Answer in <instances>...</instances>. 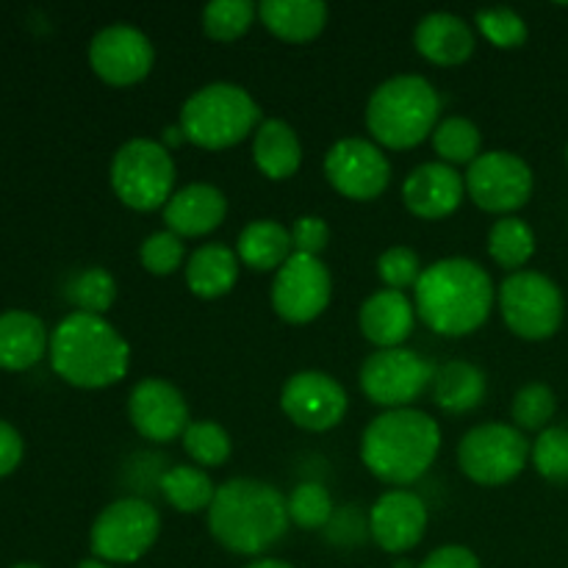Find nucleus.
Listing matches in <instances>:
<instances>
[{"label": "nucleus", "mask_w": 568, "mask_h": 568, "mask_svg": "<svg viewBox=\"0 0 568 568\" xmlns=\"http://www.w3.org/2000/svg\"><path fill=\"white\" fill-rule=\"evenodd\" d=\"M491 275L471 258H442L425 266L414 288L416 316L447 338L480 331L491 316Z\"/></svg>", "instance_id": "1"}, {"label": "nucleus", "mask_w": 568, "mask_h": 568, "mask_svg": "<svg viewBox=\"0 0 568 568\" xmlns=\"http://www.w3.org/2000/svg\"><path fill=\"white\" fill-rule=\"evenodd\" d=\"M288 499L272 483L236 477L216 488L209 508V530L233 555H264L286 536Z\"/></svg>", "instance_id": "2"}, {"label": "nucleus", "mask_w": 568, "mask_h": 568, "mask_svg": "<svg viewBox=\"0 0 568 568\" xmlns=\"http://www.w3.org/2000/svg\"><path fill=\"white\" fill-rule=\"evenodd\" d=\"M442 449V427L430 414L397 408L375 416L361 438V460L381 483L403 488L427 475Z\"/></svg>", "instance_id": "3"}, {"label": "nucleus", "mask_w": 568, "mask_h": 568, "mask_svg": "<svg viewBox=\"0 0 568 568\" xmlns=\"http://www.w3.org/2000/svg\"><path fill=\"white\" fill-rule=\"evenodd\" d=\"M50 364L70 386L105 388L128 375L131 344L105 316L72 311L50 333Z\"/></svg>", "instance_id": "4"}, {"label": "nucleus", "mask_w": 568, "mask_h": 568, "mask_svg": "<svg viewBox=\"0 0 568 568\" xmlns=\"http://www.w3.org/2000/svg\"><path fill=\"white\" fill-rule=\"evenodd\" d=\"M442 114V98L422 75H397L372 92L366 103V128L375 144L410 150L433 136Z\"/></svg>", "instance_id": "5"}, {"label": "nucleus", "mask_w": 568, "mask_h": 568, "mask_svg": "<svg viewBox=\"0 0 568 568\" xmlns=\"http://www.w3.org/2000/svg\"><path fill=\"white\" fill-rule=\"evenodd\" d=\"M261 109L239 83L216 81L197 89L181 109V131L186 142L203 150H227L258 131Z\"/></svg>", "instance_id": "6"}, {"label": "nucleus", "mask_w": 568, "mask_h": 568, "mask_svg": "<svg viewBox=\"0 0 568 568\" xmlns=\"http://www.w3.org/2000/svg\"><path fill=\"white\" fill-rule=\"evenodd\" d=\"M109 178L122 205L148 214L170 203L178 170L164 144L153 139H131L111 159Z\"/></svg>", "instance_id": "7"}, {"label": "nucleus", "mask_w": 568, "mask_h": 568, "mask_svg": "<svg viewBox=\"0 0 568 568\" xmlns=\"http://www.w3.org/2000/svg\"><path fill=\"white\" fill-rule=\"evenodd\" d=\"M530 453V442L519 427L505 425V422H486V425L471 427L460 438L458 464L471 483L497 488L525 471Z\"/></svg>", "instance_id": "8"}, {"label": "nucleus", "mask_w": 568, "mask_h": 568, "mask_svg": "<svg viewBox=\"0 0 568 568\" xmlns=\"http://www.w3.org/2000/svg\"><path fill=\"white\" fill-rule=\"evenodd\" d=\"M159 532V510L144 499L125 497L100 510L89 532V547L105 564H136L153 549Z\"/></svg>", "instance_id": "9"}, {"label": "nucleus", "mask_w": 568, "mask_h": 568, "mask_svg": "<svg viewBox=\"0 0 568 568\" xmlns=\"http://www.w3.org/2000/svg\"><path fill=\"white\" fill-rule=\"evenodd\" d=\"M499 311L510 333L525 342H544L564 322V294L541 272H514L499 286Z\"/></svg>", "instance_id": "10"}, {"label": "nucleus", "mask_w": 568, "mask_h": 568, "mask_svg": "<svg viewBox=\"0 0 568 568\" xmlns=\"http://www.w3.org/2000/svg\"><path fill=\"white\" fill-rule=\"evenodd\" d=\"M466 194L477 209L488 214L510 216L525 209L532 197V170L521 155L508 150L480 153L475 164L466 170Z\"/></svg>", "instance_id": "11"}, {"label": "nucleus", "mask_w": 568, "mask_h": 568, "mask_svg": "<svg viewBox=\"0 0 568 568\" xmlns=\"http://www.w3.org/2000/svg\"><path fill=\"white\" fill-rule=\"evenodd\" d=\"M436 369L414 349H377L361 366V392L386 410L410 408L416 397L433 386Z\"/></svg>", "instance_id": "12"}, {"label": "nucleus", "mask_w": 568, "mask_h": 568, "mask_svg": "<svg viewBox=\"0 0 568 568\" xmlns=\"http://www.w3.org/2000/svg\"><path fill=\"white\" fill-rule=\"evenodd\" d=\"M333 297L331 270L314 255L294 253L272 283V308L288 325H308L325 314Z\"/></svg>", "instance_id": "13"}, {"label": "nucleus", "mask_w": 568, "mask_h": 568, "mask_svg": "<svg viewBox=\"0 0 568 568\" xmlns=\"http://www.w3.org/2000/svg\"><path fill=\"white\" fill-rule=\"evenodd\" d=\"M325 178L338 194L366 203V200L381 197L388 189L392 164H388L381 144L353 136L342 139L327 150Z\"/></svg>", "instance_id": "14"}, {"label": "nucleus", "mask_w": 568, "mask_h": 568, "mask_svg": "<svg viewBox=\"0 0 568 568\" xmlns=\"http://www.w3.org/2000/svg\"><path fill=\"white\" fill-rule=\"evenodd\" d=\"M281 408L303 430L325 433L342 425L349 408V397L333 375L305 369L286 381L281 392Z\"/></svg>", "instance_id": "15"}, {"label": "nucleus", "mask_w": 568, "mask_h": 568, "mask_svg": "<svg viewBox=\"0 0 568 568\" xmlns=\"http://www.w3.org/2000/svg\"><path fill=\"white\" fill-rule=\"evenodd\" d=\"M89 64L109 87H133L144 81L155 64V50L148 33L128 22H114L94 33L89 44Z\"/></svg>", "instance_id": "16"}, {"label": "nucleus", "mask_w": 568, "mask_h": 568, "mask_svg": "<svg viewBox=\"0 0 568 568\" xmlns=\"http://www.w3.org/2000/svg\"><path fill=\"white\" fill-rule=\"evenodd\" d=\"M128 416L139 436L153 444L183 438L186 427L192 425L183 394L161 377H144L142 383L133 386L131 397H128Z\"/></svg>", "instance_id": "17"}, {"label": "nucleus", "mask_w": 568, "mask_h": 568, "mask_svg": "<svg viewBox=\"0 0 568 568\" xmlns=\"http://www.w3.org/2000/svg\"><path fill=\"white\" fill-rule=\"evenodd\" d=\"M427 508L419 494L392 488L375 503L369 514V532L388 555H405L425 538Z\"/></svg>", "instance_id": "18"}, {"label": "nucleus", "mask_w": 568, "mask_h": 568, "mask_svg": "<svg viewBox=\"0 0 568 568\" xmlns=\"http://www.w3.org/2000/svg\"><path fill=\"white\" fill-rule=\"evenodd\" d=\"M466 183L455 166L444 161L419 164L403 183V203L419 220H444L455 214L464 200Z\"/></svg>", "instance_id": "19"}, {"label": "nucleus", "mask_w": 568, "mask_h": 568, "mask_svg": "<svg viewBox=\"0 0 568 568\" xmlns=\"http://www.w3.org/2000/svg\"><path fill=\"white\" fill-rule=\"evenodd\" d=\"M227 216V200L211 183H189L164 205L166 231L181 239H197L216 231Z\"/></svg>", "instance_id": "20"}, {"label": "nucleus", "mask_w": 568, "mask_h": 568, "mask_svg": "<svg viewBox=\"0 0 568 568\" xmlns=\"http://www.w3.org/2000/svg\"><path fill=\"white\" fill-rule=\"evenodd\" d=\"M361 333L377 349H397L410 338L416 327V305L405 297V292L383 288L366 297L358 314Z\"/></svg>", "instance_id": "21"}, {"label": "nucleus", "mask_w": 568, "mask_h": 568, "mask_svg": "<svg viewBox=\"0 0 568 568\" xmlns=\"http://www.w3.org/2000/svg\"><path fill=\"white\" fill-rule=\"evenodd\" d=\"M414 44L433 64L458 67L475 53V31L458 14L433 11V14L422 17L416 26Z\"/></svg>", "instance_id": "22"}, {"label": "nucleus", "mask_w": 568, "mask_h": 568, "mask_svg": "<svg viewBox=\"0 0 568 568\" xmlns=\"http://www.w3.org/2000/svg\"><path fill=\"white\" fill-rule=\"evenodd\" d=\"M50 349L44 322L31 311L11 308L0 314V369L22 372L42 361Z\"/></svg>", "instance_id": "23"}, {"label": "nucleus", "mask_w": 568, "mask_h": 568, "mask_svg": "<svg viewBox=\"0 0 568 568\" xmlns=\"http://www.w3.org/2000/svg\"><path fill=\"white\" fill-rule=\"evenodd\" d=\"M242 272L236 250L225 244H203L186 261V286L200 300H220L233 292Z\"/></svg>", "instance_id": "24"}, {"label": "nucleus", "mask_w": 568, "mask_h": 568, "mask_svg": "<svg viewBox=\"0 0 568 568\" xmlns=\"http://www.w3.org/2000/svg\"><path fill=\"white\" fill-rule=\"evenodd\" d=\"M258 17L277 39L303 44L325 31L327 6L322 0H264Z\"/></svg>", "instance_id": "25"}, {"label": "nucleus", "mask_w": 568, "mask_h": 568, "mask_svg": "<svg viewBox=\"0 0 568 568\" xmlns=\"http://www.w3.org/2000/svg\"><path fill=\"white\" fill-rule=\"evenodd\" d=\"M255 166L270 181H286L303 164V144L286 120H264L253 136Z\"/></svg>", "instance_id": "26"}, {"label": "nucleus", "mask_w": 568, "mask_h": 568, "mask_svg": "<svg viewBox=\"0 0 568 568\" xmlns=\"http://www.w3.org/2000/svg\"><path fill=\"white\" fill-rule=\"evenodd\" d=\"M236 255L247 270L277 272L294 255L292 233L275 220H253L239 233Z\"/></svg>", "instance_id": "27"}, {"label": "nucleus", "mask_w": 568, "mask_h": 568, "mask_svg": "<svg viewBox=\"0 0 568 568\" xmlns=\"http://www.w3.org/2000/svg\"><path fill=\"white\" fill-rule=\"evenodd\" d=\"M486 372L469 361H449L433 377V399L447 414H469L486 397Z\"/></svg>", "instance_id": "28"}, {"label": "nucleus", "mask_w": 568, "mask_h": 568, "mask_svg": "<svg viewBox=\"0 0 568 568\" xmlns=\"http://www.w3.org/2000/svg\"><path fill=\"white\" fill-rule=\"evenodd\" d=\"M161 494L178 514H200L209 510L216 497V486L200 466L178 464L161 475Z\"/></svg>", "instance_id": "29"}, {"label": "nucleus", "mask_w": 568, "mask_h": 568, "mask_svg": "<svg viewBox=\"0 0 568 568\" xmlns=\"http://www.w3.org/2000/svg\"><path fill=\"white\" fill-rule=\"evenodd\" d=\"M536 253V233L519 216H503L488 231V255L505 270L521 272Z\"/></svg>", "instance_id": "30"}, {"label": "nucleus", "mask_w": 568, "mask_h": 568, "mask_svg": "<svg viewBox=\"0 0 568 568\" xmlns=\"http://www.w3.org/2000/svg\"><path fill=\"white\" fill-rule=\"evenodd\" d=\"M433 148H436L438 159L449 166L458 164H475L480 159L483 136L480 128L466 116H447L433 131Z\"/></svg>", "instance_id": "31"}, {"label": "nucleus", "mask_w": 568, "mask_h": 568, "mask_svg": "<svg viewBox=\"0 0 568 568\" xmlns=\"http://www.w3.org/2000/svg\"><path fill=\"white\" fill-rule=\"evenodd\" d=\"M67 300L83 314L103 316L116 300V281L103 266H89L81 270L67 283Z\"/></svg>", "instance_id": "32"}, {"label": "nucleus", "mask_w": 568, "mask_h": 568, "mask_svg": "<svg viewBox=\"0 0 568 568\" xmlns=\"http://www.w3.org/2000/svg\"><path fill=\"white\" fill-rule=\"evenodd\" d=\"M183 449L194 460V466H200V469H214V466H222L231 458L233 442L220 422L200 419L192 422L186 427V433H183Z\"/></svg>", "instance_id": "33"}, {"label": "nucleus", "mask_w": 568, "mask_h": 568, "mask_svg": "<svg viewBox=\"0 0 568 568\" xmlns=\"http://www.w3.org/2000/svg\"><path fill=\"white\" fill-rule=\"evenodd\" d=\"M258 17V6L250 0H214L203 11V28L214 42H236Z\"/></svg>", "instance_id": "34"}, {"label": "nucleus", "mask_w": 568, "mask_h": 568, "mask_svg": "<svg viewBox=\"0 0 568 568\" xmlns=\"http://www.w3.org/2000/svg\"><path fill=\"white\" fill-rule=\"evenodd\" d=\"M288 519L303 530H322L333 519V499L322 483H300L288 494Z\"/></svg>", "instance_id": "35"}, {"label": "nucleus", "mask_w": 568, "mask_h": 568, "mask_svg": "<svg viewBox=\"0 0 568 568\" xmlns=\"http://www.w3.org/2000/svg\"><path fill=\"white\" fill-rule=\"evenodd\" d=\"M532 466L549 483H568V430L547 427L532 444Z\"/></svg>", "instance_id": "36"}, {"label": "nucleus", "mask_w": 568, "mask_h": 568, "mask_svg": "<svg viewBox=\"0 0 568 568\" xmlns=\"http://www.w3.org/2000/svg\"><path fill=\"white\" fill-rule=\"evenodd\" d=\"M558 410L555 392L544 383H530L514 397V422L519 430H547Z\"/></svg>", "instance_id": "37"}, {"label": "nucleus", "mask_w": 568, "mask_h": 568, "mask_svg": "<svg viewBox=\"0 0 568 568\" xmlns=\"http://www.w3.org/2000/svg\"><path fill=\"white\" fill-rule=\"evenodd\" d=\"M139 258H142V266L150 275H172L183 266L186 247H183V239L175 236L172 231H159L144 239Z\"/></svg>", "instance_id": "38"}, {"label": "nucleus", "mask_w": 568, "mask_h": 568, "mask_svg": "<svg viewBox=\"0 0 568 568\" xmlns=\"http://www.w3.org/2000/svg\"><path fill=\"white\" fill-rule=\"evenodd\" d=\"M477 28L494 48H521L527 42V22L514 9H483L477 11Z\"/></svg>", "instance_id": "39"}, {"label": "nucleus", "mask_w": 568, "mask_h": 568, "mask_svg": "<svg viewBox=\"0 0 568 568\" xmlns=\"http://www.w3.org/2000/svg\"><path fill=\"white\" fill-rule=\"evenodd\" d=\"M422 272H425V266H422L419 253L410 247H403V244L388 247L386 253L377 258V275H381V281L386 283L388 288H394V292L416 288Z\"/></svg>", "instance_id": "40"}, {"label": "nucleus", "mask_w": 568, "mask_h": 568, "mask_svg": "<svg viewBox=\"0 0 568 568\" xmlns=\"http://www.w3.org/2000/svg\"><path fill=\"white\" fill-rule=\"evenodd\" d=\"M288 233H292L294 253L314 255V258H320V253L327 247V242H331V227H327V222L322 220V216L314 214H305L300 216V220H294Z\"/></svg>", "instance_id": "41"}, {"label": "nucleus", "mask_w": 568, "mask_h": 568, "mask_svg": "<svg viewBox=\"0 0 568 568\" xmlns=\"http://www.w3.org/2000/svg\"><path fill=\"white\" fill-rule=\"evenodd\" d=\"M419 568H483L480 558L471 552L469 547H458V544H449V547H438L422 560Z\"/></svg>", "instance_id": "42"}, {"label": "nucleus", "mask_w": 568, "mask_h": 568, "mask_svg": "<svg viewBox=\"0 0 568 568\" xmlns=\"http://www.w3.org/2000/svg\"><path fill=\"white\" fill-rule=\"evenodd\" d=\"M22 460V436L0 419V477L11 475Z\"/></svg>", "instance_id": "43"}, {"label": "nucleus", "mask_w": 568, "mask_h": 568, "mask_svg": "<svg viewBox=\"0 0 568 568\" xmlns=\"http://www.w3.org/2000/svg\"><path fill=\"white\" fill-rule=\"evenodd\" d=\"M247 568H294L292 564H286V560H275V558H261V560H253Z\"/></svg>", "instance_id": "44"}, {"label": "nucleus", "mask_w": 568, "mask_h": 568, "mask_svg": "<svg viewBox=\"0 0 568 568\" xmlns=\"http://www.w3.org/2000/svg\"><path fill=\"white\" fill-rule=\"evenodd\" d=\"M78 568H111V564H105V560H100V558H87L78 564Z\"/></svg>", "instance_id": "45"}, {"label": "nucleus", "mask_w": 568, "mask_h": 568, "mask_svg": "<svg viewBox=\"0 0 568 568\" xmlns=\"http://www.w3.org/2000/svg\"><path fill=\"white\" fill-rule=\"evenodd\" d=\"M11 568H42V566H37V564H17V566H11Z\"/></svg>", "instance_id": "46"}, {"label": "nucleus", "mask_w": 568, "mask_h": 568, "mask_svg": "<svg viewBox=\"0 0 568 568\" xmlns=\"http://www.w3.org/2000/svg\"><path fill=\"white\" fill-rule=\"evenodd\" d=\"M566 161H568V148H566Z\"/></svg>", "instance_id": "47"}]
</instances>
